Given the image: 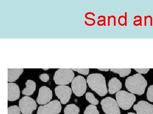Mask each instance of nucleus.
<instances>
[{"mask_svg":"<svg viewBox=\"0 0 153 114\" xmlns=\"http://www.w3.org/2000/svg\"><path fill=\"white\" fill-rule=\"evenodd\" d=\"M147 82L144 77L140 74H136L128 77L126 80L125 86L127 89L133 94H143Z\"/></svg>","mask_w":153,"mask_h":114,"instance_id":"f257e3e1","label":"nucleus"},{"mask_svg":"<svg viewBox=\"0 0 153 114\" xmlns=\"http://www.w3.org/2000/svg\"><path fill=\"white\" fill-rule=\"evenodd\" d=\"M87 83L89 88L100 96H104L107 94L105 78L101 74L89 75L87 77Z\"/></svg>","mask_w":153,"mask_h":114,"instance_id":"f03ea898","label":"nucleus"},{"mask_svg":"<svg viewBox=\"0 0 153 114\" xmlns=\"http://www.w3.org/2000/svg\"><path fill=\"white\" fill-rule=\"evenodd\" d=\"M116 98L119 107L124 110H129L136 100L134 94L125 91H119L117 93Z\"/></svg>","mask_w":153,"mask_h":114,"instance_id":"7ed1b4c3","label":"nucleus"},{"mask_svg":"<svg viewBox=\"0 0 153 114\" xmlns=\"http://www.w3.org/2000/svg\"><path fill=\"white\" fill-rule=\"evenodd\" d=\"M74 74L72 69H60L55 72L54 80L59 86H66L73 81Z\"/></svg>","mask_w":153,"mask_h":114,"instance_id":"20e7f679","label":"nucleus"},{"mask_svg":"<svg viewBox=\"0 0 153 114\" xmlns=\"http://www.w3.org/2000/svg\"><path fill=\"white\" fill-rule=\"evenodd\" d=\"M102 108L105 114H120L117 102L113 98L107 97L101 102Z\"/></svg>","mask_w":153,"mask_h":114,"instance_id":"39448f33","label":"nucleus"},{"mask_svg":"<svg viewBox=\"0 0 153 114\" xmlns=\"http://www.w3.org/2000/svg\"><path fill=\"white\" fill-rule=\"evenodd\" d=\"M71 86L72 91L78 97L83 96L87 89L86 80L81 76L75 77L72 81Z\"/></svg>","mask_w":153,"mask_h":114,"instance_id":"423d86ee","label":"nucleus"},{"mask_svg":"<svg viewBox=\"0 0 153 114\" xmlns=\"http://www.w3.org/2000/svg\"><path fill=\"white\" fill-rule=\"evenodd\" d=\"M61 109L60 102L55 100L39 107L37 114H58L61 112Z\"/></svg>","mask_w":153,"mask_h":114,"instance_id":"0eeeda50","label":"nucleus"},{"mask_svg":"<svg viewBox=\"0 0 153 114\" xmlns=\"http://www.w3.org/2000/svg\"><path fill=\"white\" fill-rule=\"evenodd\" d=\"M19 105L23 114H32L33 111L37 108L36 101L28 96L23 97L20 100Z\"/></svg>","mask_w":153,"mask_h":114,"instance_id":"6e6552de","label":"nucleus"},{"mask_svg":"<svg viewBox=\"0 0 153 114\" xmlns=\"http://www.w3.org/2000/svg\"><path fill=\"white\" fill-rule=\"evenodd\" d=\"M56 96L60 100L61 103L65 104L69 102L72 91L71 88L66 86H59L55 88Z\"/></svg>","mask_w":153,"mask_h":114,"instance_id":"1a4fd4ad","label":"nucleus"},{"mask_svg":"<svg viewBox=\"0 0 153 114\" xmlns=\"http://www.w3.org/2000/svg\"><path fill=\"white\" fill-rule=\"evenodd\" d=\"M52 97V91L48 87L43 86L39 89L37 102L39 104H46L51 100Z\"/></svg>","mask_w":153,"mask_h":114,"instance_id":"9d476101","label":"nucleus"},{"mask_svg":"<svg viewBox=\"0 0 153 114\" xmlns=\"http://www.w3.org/2000/svg\"><path fill=\"white\" fill-rule=\"evenodd\" d=\"M137 114H153V105L146 101H140L133 107Z\"/></svg>","mask_w":153,"mask_h":114,"instance_id":"9b49d317","label":"nucleus"},{"mask_svg":"<svg viewBox=\"0 0 153 114\" xmlns=\"http://www.w3.org/2000/svg\"><path fill=\"white\" fill-rule=\"evenodd\" d=\"M8 99L9 101L17 100L20 97V89L18 85L14 83H8Z\"/></svg>","mask_w":153,"mask_h":114,"instance_id":"f8f14e48","label":"nucleus"},{"mask_svg":"<svg viewBox=\"0 0 153 114\" xmlns=\"http://www.w3.org/2000/svg\"><path fill=\"white\" fill-rule=\"evenodd\" d=\"M108 92L111 94H114L120 91L122 87V83L116 77L112 78L108 83Z\"/></svg>","mask_w":153,"mask_h":114,"instance_id":"ddd939ff","label":"nucleus"},{"mask_svg":"<svg viewBox=\"0 0 153 114\" xmlns=\"http://www.w3.org/2000/svg\"><path fill=\"white\" fill-rule=\"evenodd\" d=\"M24 72L23 69H8V81L12 83L17 80Z\"/></svg>","mask_w":153,"mask_h":114,"instance_id":"4468645a","label":"nucleus"},{"mask_svg":"<svg viewBox=\"0 0 153 114\" xmlns=\"http://www.w3.org/2000/svg\"><path fill=\"white\" fill-rule=\"evenodd\" d=\"M26 88L22 91V94L26 96H31L36 90V83L32 80H28L26 83Z\"/></svg>","mask_w":153,"mask_h":114,"instance_id":"2eb2a0df","label":"nucleus"},{"mask_svg":"<svg viewBox=\"0 0 153 114\" xmlns=\"http://www.w3.org/2000/svg\"><path fill=\"white\" fill-rule=\"evenodd\" d=\"M79 108L74 104H69L64 110V114H79Z\"/></svg>","mask_w":153,"mask_h":114,"instance_id":"dca6fc26","label":"nucleus"},{"mask_svg":"<svg viewBox=\"0 0 153 114\" xmlns=\"http://www.w3.org/2000/svg\"><path fill=\"white\" fill-rule=\"evenodd\" d=\"M110 71L115 73L119 74L121 77H124L128 76L131 72L130 69H111Z\"/></svg>","mask_w":153,"mask_h":114,"instance_id":"f3484780","label":"nucleus"},{"mask_svg":"<svg viewBox=\"0 0 153 114\" xmlns=\"http://www.w3.org/2000/svg\"><path fill=\"white\" fill-rule=\"evenodd\" d=\"M84 114H100V113L95 105L91 104L87 106L84 111Z\"/></svg>","mask_w":153,"mask_h":114,"instance_id":"a211bd4d","label":"nucleus"},{"mask_svg":"<svg viewBox=\"0 0 153 114\" xmlns=\"http://www.w3.org/2000/svg\"><path fill=\"white\" fill-rule=\"evenodd\" d=\"M85 98L86 100L92 104L97 105L99 103V101L97 99H96L92 93L91 92L86 93L85 94Z\"/></svg>","mask_w":153,"mask_h":114,"instance_id":"6ab92c4d","label":"nucleus"},{"mask_svg":"<svg viewBox=\"0 0 153 114\" xmlns=\"http://www.w3.org/2000/svg\"><path fill=\"white\" fill-rule=\"evenodd\" d=\"M20 108L16 105L10 106L8 109V114H21Z\"/></svg>","mask_w":153,"mask_h":114,"instance_id":"aec40b11","label":"nucleus"},{"mask_svg":"<svg viewBox=\"0 0 153 114\" xmlns=\"http://www.w3.org/2000/svg\"><path fill=\"white\" fill-rule=\"evenodd\" d=\"M147 97L148 100L152 102H153V86H150L148 88L147 93Z\"/></svg>","mask_w":153,"mask_h":114,"instance_id":"412c9836","label":"nucleus"},{"mask_svg":"<svg viewBox=\"0 0 153 114\" xmlns=\"http://www.w3.org/2000/svg\"><path fill=\"white\" fill-rule=\"evenodd\" d=\"M72 70L77 72L78 73L85 75H88L89 72V69H73Z\"/></svg>","mask_w":153,"mask_h":114,"instance_id":"4be33fe9","label":"nucleus"},{"mask_svg":"<svg viewBox=\"0 0 153 114\" xmlns=\"http://www.w3.org/2000/svg\"><path fill=\"white\" fill-rule=\"evenodd\" d=\"M40 80L41 81L44 82H47L49 81V75L47 74H42L39 76Z\"/></svg>","mask_w":153,"mask_h":114,"instance_id":"5701e85b","label":"nucleus"},{"mask_svg":"<svg viewBox=\"0 0 153 114\" xmlns=\"http://www.w3.org/2000/svg\"><path fill=\"white\" fill-rule=\"evenodd\" d=\"M139 74H146L149 71V69H134Z\"/></svg>","mask_w":153,"mask_h":114,"instance_id":"b1692460","label":"nucleus"},{"mask_svg":"<svg viewBox=\"0 0 153 114\" xmlns=\"http://www.w3.org/2000/svg\"><path fill=\"white\" fill-rule=\"evenodd\" d=\"M97 69L101 71H104V72H108L109 70L110 69Z\"/></svg>","mask_w":153,"mask_h":114,"instance_id":"393cba45","label":"nucleus"},{"mask_svg":"<svg viewBox=\"0 0 153 114\" xmlns=\"http://www.w3.org/2000/svg\"><path fill=\"white\" fill-rule=\"evenodd\" d=\"M127 114H135L134 113H131H131H127Z\"/></svg>","mask_w":153,"mask_h":114,"instance_id":"a878e982","label":"nucleus"}]
</instances>
